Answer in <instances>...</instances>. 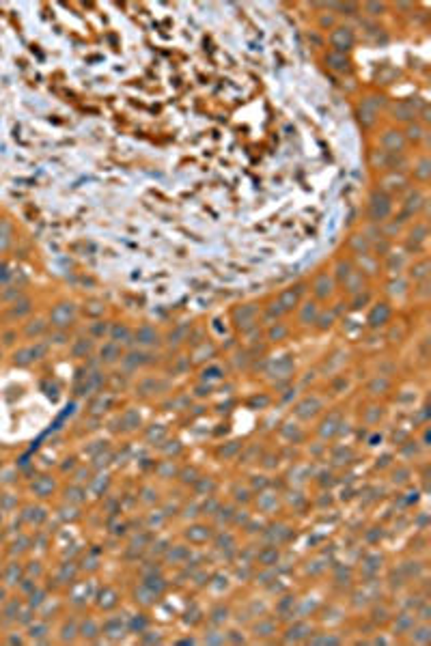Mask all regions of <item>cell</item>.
I'll use <instances>...</instances> for the list:
<instances>
[{"instance_id":"cell-1","label":"cell","mask_w":431,"mask_h":646,"mask_svg":"<svg viewBox=\"0 0 431 646\" xmlns=\"http://www.w3.org/2000/svg\"><path fill=\"white\" fill-rule=\"evenodd\" d=\"M388 213H390V200L384 194H373L371 196V218L375 222H380V220H384Z\"/></svg>"},{"instance_id":"cell-2","label":"cell","mask_w":431,"mask_h":646,"mask_svg":"<svg viewBox=\"0 0 431 646\" xmlns=\"http://www.w3.org/2000/svg\"><path fill=\"white\" fill-rule=\"evenodd\" d=\"M330 41H332L334 47H337V52L341 54V52H345V50H349V47H352L354 35H352V30H349V28H337V30L332 32Z\"/></svg>"},{"instance_id":"cell-3","label":"cell","mask_w":431,"mask_h":646,"mask_svg":"<svg viewBox=\"0 0 431 646\" xmlns=\"http://www.w3.org/2000/svg\"><path fill=\"white\" fill-rule=\"evenodd\" d=\"M382 142H384V147H388L390 151H397L403 147V134L401 132H386Z\"/></svg>"},{"instance_id":"cell-4","label":"cell","mask_w":431,"mask_h":646,"mask_svg":"<svg viewBox=\"0 0 431 646\" xmlns=\"http://www.w3.org/2000/svg\"><path fill=\"white\" fill-rule=\"evenodd\" d=\"M388 317H390L388 306H386V304H378V306L373 308V314L369 317V323H371V326H375V321L380 319L378 326H384V321H388Z\"/></svg>"},{"instance_id":"cell-5","label":"cell","mask_w":431,"mask_h":646,"mask_svg":"<svg viewBox=\"0 0 431 646\" xmlns=\"http://www.w3.org/2000/svg\"><path fill=\"white\" fill-rule=\"evenodd\" d=\"M330 61H337V65H334L332 69H337V71H345L347 69V59L343 54H330Z\"/></svg>"},{"instance_id":"cell-6","label":"cell","mask_w":431,"mask_h":646,"mask_svg":"<svg viewBox=\"0 0 431 646\" xmlns=\"http://www.w3.org/2000/svg\"><path fill=\"white\" fill-rule=\"evenodd\" d=\"M422 136V129L416 125V127H410V138H414V140H418Z\"/></svg>"},{"instance_id":"cell-7","label":"cell","mask_w":431,"mask_h":646,"mask_svg":"<svg viewBox=\"0 0 431 646\" xmlns=\"http://www.w3.org/2000/svg\"><path fill=\"white\" fill-rule=\"evenodd\" d=\"M369 9H371V11H382L384 7H382V5H369Z\"/></svg>"}]
</instances>
